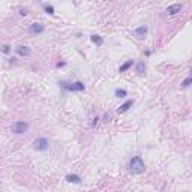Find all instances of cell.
Returning <instances> with one entry per match:
<instances>
[{
    "label": "cell",
    "mask_w": 192,
    "mask_h": 192,
    "mask_svg": "<svg viewBox=\"0 0 192 192\" xmlns=\"http://www.w3.org/2000/svg\"><path fill=\"white\" fill-rule=\"evenodd\" d=\"M129 170H131V173H134V174H141V173H144L146 165H144L143 158H141V156H134L131 161H129Z\"/></svg>",
    "instance_id": "obj_1"
},
{
    "label": "cell",
    "mask_w": 192,
    "mask_h": 192,
    "mask_svg": "<svg viewBox=\"0 0 192 192\" xmlns=\"http://www.w3.org/2000/svg\"><path fill=\"white\" fill-rule=\"evenodd\" d=\"M62 89L68 90V92H83L84 90V84L81 81H74V83H68V81H62L59 83Z\"/></svg>",
    "instance_id": "obj_2"
},
{
    "label": "cell",
    "mask_w": 192,
    "mask_h": 192,
    "mask_svg": "<svg viewBox=\"0 0 192 192\" xmlns=\"http://www.w3.org/2000/svg\"><path fill=\"white\" fill-rule=\"evenodd\" d=\"M29 129V123L27 122H21V120H18L12 125V132L14 134H24V132H27Z\"/></svg>",
    "instance_id": "obj_3"
},
{
    "label": "cell",
    "mask_w": 192,
    "mask_h": 192,
    "mask_svg": "<svg viewBox=\"0 0 192 192\" xmlns=\"http://www.w3.org/2000/svg\"><path fill=\"white\" fill-rule=\"evenodd\" d=\"M33 149L38 152H45L48 150V140L47 138H36L33 141Z\"/></svg>",
    "instance_id": "obj_4"
},
{
    "label": "cell",
    "mask_w": 192,
    "mask_h": 192,
    "mask_svg": "<svg viewBox=\"0 0 192 192\" xmlns=\"http://www.w3.org/2000/svg\"><path fill=\"white\" fill-rule=\"evenodd\" d=\"M44 30H45L44 24H39V23H33L30 27H29V33H30V35H33V36L44 33Z\"/></svg>",
    "instance_id": "obj_5"
},
{
    "label": "cell",
    "mask_w": 192,
    "mask_h": 192,
    "mask_svg": "<svg viewBox=\"0 0 192 192\" xmlns=\"http://www.w3.org/2000/svg\"><path fill=\"white\" fill-rule=\"evenodd\" d=\"M15 53L18 56H23V57H27L29 54H30V48L26 45H17L15 47Z\"/></svg>",
    "instance_id": "obj_6"
},
{
    "label": "cell",
    "mask_w": 192,
    "mask_h": 192,
    "mask_svg": "<svg viewBox=\"0 0 192 192\" xmlns=\"http://www.w3.org/2000/svg\"><path fill=\"white\" fill-rule=\"evenodd\" d=\"M180 11H182V5L180 3H174V5H171V6L167 8V12H168L170 15H176Z\"/></svg>",
    "instance_id": "obj_7"
},
{
    "label": "cell",
    "mask_w": 192,
    "mask_h": 192,
    "mask_svg": "<svg viewBox=\"0 0 192 192\" xmlns=\"http://www.w3.org/2000/svg\"><path fill=\"white\" fill-rule=\"evenodd\" d=\"M132 105H134V101H131V99L126 101V102H125V104H122V105L119 107V110H117V111H119V114H123V113H126V111H128V110H129Z\"/></svg>",
    "instance_id": "obj_8"
},
{
    "label": "cell",
    "mask_w": 192,
    "mask_h": 192,
    "mask_svg": "<svg viewBox=\"0 0 192 192\" xmlns=\"http://www.w3.org/2000/svg\"><path fill=\"white\" fill-rule=\"evenodd\" d=\"M134 35L137 36V38H144L147 35V27L146 26H140V27H137L135 30H134Z\"/></svg>",
    "instance_id": "obj_9"
},
{
    "label": "cell",
    "mask_w": 192,
    "mask_h": 192,
    "mask_svg": "<svg viewBox=\"0 0 192 192\" xmlns=\"http://www.w3.org/2000/svg\"><path fill=\"white\" fill-rule=\"evenodd\" d=\"M65 180H66V182H69V183H75V185L81 183V177L77 176V174H68V176L65 177Z\"/></svg>",
    "instance_id": "obj_10"
},
{
    "label": "cell",
    "mask_w": 192,
    "mask_h": 192,
    "mask_svg": "<svg viewBox=\"0 0 192 192\" xmlns=\"http://www.w3.org/2000/svg\"><path fill=\"white\" fill-rule=\"evenodd\" d=\"M90 41H92L93 44H96L98 47H101L102 44H104V39L101 38L99 35H92V36H90Z\"/></svg>",
    "instance_id": "obj_11"
},
{
    "label": "cell",
    "mask_w": 192,
    "mask_h": 192,
    "mask_svg": "<svg viewBox=\"0 0 192 192\" xmlns=\"http://www.w3.org/2000/svg\"><path fill=\"white\" fill-rule=\"evenodd\" d=\"M132 65H134V60H128L126 63H123L122 66H120V69H119V72H126V71L131 68Z\"/></svg>",
    "instance_id": "obj_12"
},
{
    "label": "cell",
    "mask_w": 192,
    "mask_h": 192,
    "mask_svg": "<svg viewBox=\"0 0 192 192\" xmlns=\"http://www.w3.org/2000/svg\"><path fill=\"white\" fill-rule=\"evenodd\" d=\"M144 71H146V65H144V62H140L138 65H137V72H138V74H144Z\"/></svg>",
    "instance_id": "obj_13"
},
{
    "label": "cell",
    "mask_w": 192,
    "mask_h": 192,
    "mask_svg": "<svg viewBox=\"0 0 192 192\" xmlns=\"http://www.w3.org/2000/svg\"><path fill=\"white\" fill-rule=\"evenodd\" d=\"M126 95H128V93H126V90H123V89H117V90H116V96H117V98H125Z\"/></svg>",
    "instance_id": "obj_14"
},
{
    "label": "cell",
    "mask_w": 192,
    "mask_h": 192,
    "mask_svg": "<svg viewBox=\"0 0 192 192\" xmlns=\"http://www.w3.org/2000/svg\"><path fill=\"white\" fill-rule=\"evenodd\" d=\"M44 9H45L47 14H50V15H53V14H54V8L51 6V5H45V6H44Z\"/></svg>",
    "instance_id": "obj_15"
},
{
    "label": "cell",
    "mask_w": 192,
    "mask_h": 192,
    "mask_svg": "<svg viewBox=\"0 0 192 192\" xmlns=\"http://www.w3.org/2000/svg\"><path fill=\"white\" fill-rule=\"evenodd\" d=\"M191 83H192V78H191V77H188V78H186V80L183 81V83H182V87H183V89H186V87H189V86H191Z\"/></svg>",
    "instance_id": "obj_16"
},
{
    "label": "cell",
    "mask_w": 192,
    "mask_h": 192,
    "mask_svg": "<svg viewBox=\"0 0 192 192\" xmlns=\"http://www.w3.org/2000/svg\"><path fill=\"white\" fill-rule=\"evenodd\" d=\"M2 51H3V53H5V54H8L9 51H11V47H9V45H3V48H2Z\"/></svg>",
    "instance_id": "obj_17"
},
{
    "label": "cell",
    "mask_w": 192,
    "mask_h": 192,
    "mask_svg": "<svg viewBox=\"0 0 192 192\" xmlns=\"http://www.w3.org/2000/svg\"><path fill=\"white\" fill-rule=\"evenodd\" d=\"M98 120H99V117H95V119H93V126H96V123H98Z\"/></svg>",
    "instance_id": "obj_18"
},
{
    "label": "cell",
    "mask_w": 192,
    "mask_h": 192,
    "mask_svg": "<svg viewBox=\"0 0 192 192\" xmlns=\"http://www.w3.org/2000/svg\"><path fill=\"white\" fill-rule=\"evenodd\" d=\"M20 14H21V15H27V11H26V9H21Z\"/></svg>",
    "instance_id": "obj_19"
},
{
    "label": "cell",
    "mask_w": 192,
    "mask_h": 192,
    "mask_svg": "<svg viewBox=\"0 0 192 192\" xmlns=\"http://www.w3.org/2000/svg\"><path fill=\"white\" fill-rule=\"evenodd\" d=\"M65 65H66L65 62H60V63H57V66H59V68H62V66H65Z\"/></svg>",
    "instance_id": "obj_20"
}]
</instances>
